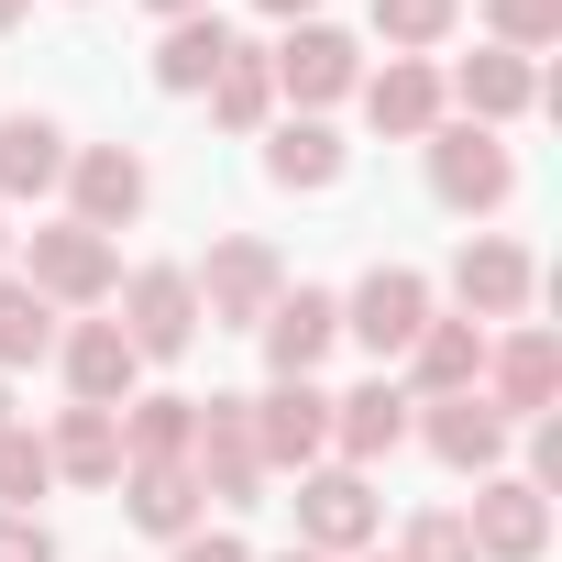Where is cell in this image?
I'll use <instances>...</instances> for the list:
<instances>
[{
  "label": "cell",
  "mask_w": 562,
  "mask_h": 562,
  "mask_svg": "<svg viewBox=\"0 0 562 562\" xmlns=\"http://www.w3.org/2000/svg\"><path fill=\"white\" fill-rule=\"evenodd\" d=\"M23 288H34L45 310H100V299L122 288V254H111V232H89V221H45V232L23 243Z\"/></svg>",
  "instance_id": "6da1fadb"
},
{
  "label": "cell",
  "mask_w": 562,
  "mask_h": 562,
  "mask_svg": "<svg viewBox=\"0 0 562 562\" xmlns=\"http://www.w3.org/2000/svg\"><path fill=\"white\" fill-rule=\"evenodd\" d=\"M265 78H276V100H299V122H321L331 100L364 89V45L342 23H288V45L265 56Z\"/></svg>",
  "instance_id": "7a4b0ae2"
},
{
  "label": "cell",
  "mask_w": 562,
  "mask_h": 562,
  "mask_svg": "<svg viewBox=\"0 0 562 562\" xmlns=\"http://www.w3.org/2000/svg\"><path fill=\"white\" fill-rule=\"evenodd\" d=\"M243 419H254V463H265V474H310V463L331 452V397H321V375H276L265 397H243Z\"/></svg>",
  "instance_id": "3957f363"
},
{
  "label": "cell",
  "mask_w": 562,
  "mask_h": 562,
  "mask_svg": "<svg viewBox=\"0 0 562 562\" xmlns=\"http://www.w3.org/2000/svg\"><path fill=\"white\" fill-rule=\"evenodd\" d=\"M188 288H199V321H232V331H254L276 299H288V265H276V243L232 232V243H210V265H188Z\"/></svg>",
  "instance_id": "277c9868"
},
{
  "label": "cell",
  "mask_w": 562,
  "mask_h": 562,
  "mask_svg": "<svg viewBox=\"0 0 562 562\" xmlns=\"http://www.w3.org/2000/svg\"><path fill=\"white\" fill-rule=\"evenodd\" d=\"M111 299H122V342H133L144 364H177V353L199 342V288H188V265H133Z\"/></svg>",
  "instance_id": "5b68a950"
},
{
  "label": "cell",
  "mask_w": 562,
  "mask_h": 562,
  "mask_svg": "<svg viewBox=\"0 0 562 562\" xmlns=\"http://www.w3.org/2000/svg\"><path fill=\"white\" fill-rule=\"evenodd\" d=\"M430 188H441V210H507V188H518V155L485 133V122H441L430 133Z\"/></svg>",
  "instance_id": "8992f818"
},
{
  "label": "cell",
  "mask_w": 562,
  "mask_h": 562,
  "mask_svg": "<svg viewBox=\"0 0 562 562\" xmlns=\"http://www.w3.org/2000/svg\"><path fill=\"white\" fill-rule=\"evenodd\" d=\"M288 507H299V551H321V562H331V551H364V540H375V518H386V507H375V485H364L353 463H310Z\"/></svg>",
  "instance_id": "52a82bcc"
},
{
  "label": "cell",
  "mask_w": 562,
  "mask_h": 562,
  "mask_svg": "<svg viewBox=\"0 0 562 562\" xmlns=\"http://www.w3.org/2000/svg\"><path fill=\"white\" fill-rule=\"evenodd\" d=\"M463 529H474V562H540L551 551V496L529 474H485L474 507H463Z\"/></svg>",
  "instance_id": "ba28073f"
},
{
  "label": "cell",
  "mask_w": 562,
  "mask_h": 562,
  "mask_svg": "<svg viewBox=\"0 0 562 562\" xmlns=\"http://www.w3.org/2000/svg\"><path fill=\"white\" fill-rule=\"evenodd\" d=\"M188 474H199V496H221V507H254L265 463H254V419H243V397H199V430H188Z\"/></svg>",
  "instance_id": "9c48e42d"
},
{
  "label": "cell",
  "mask_w": 562,
  "mask_h": 562,
  "mask_svg": "<svg viewBox=\"0 0 562 562\" xmlns=\"http://www.w3.org/2000/svg\"><path fill=\"white\" fill-rule=\"evenodd\" d=\"M419 321H430V276H408V265H375L364 288L342 299V331H353L375 364H397V353L419 342Z\"/></svg>",
  "instance_id": "30bf717a"
},
{
  "label": "cell",
  "mask_w": 562,
  "mask_h": 562,
  "mask_svg": "<svg viewBox=\"0 0 562 562\" xmlns=\"http://www.w3.org/2000/svg\"><path fill=\"white\" fill-rule=\"evenodd\" d=\"M56 364H67V397H78V408H133V386H144V353L122 342V321L56 331Z\"/></svg>",
  "instance_id": "8fae6325"
},
{
  "label": "cell",
  "mask_w": 562,
  "mask_h": 562,
  "mask_svg": "<svg viewBox=\"0 0 562 562\" xmlns=\"http://www.w3.org/2000/svg\"><path fill=\"white\" fill-rule=\"evenodd\" d=\"M507 430H518V419H496L485 386H463V397H419V441H430L452 474H496V463H507Z\"/></svg>",
  "instance_id": "7c38bea8"
},
{
  "label": "cell",
  "mask_w": 562,
  "mask_h": 562,
  "mask_svg": "<svg viewBox=\"0 0 562 562\" xmlns=\"http://www.w3.org/2000/svg\"><path fill=\"white\" fill-rule=\"evenodd\" d=\"M529 288H540V265H529L507 232H474V243L452 254V299H463V321H518Z\"/></svg>",
  "instance_id": "4fadbf2b"
},
{
  "label": "cell",
  "mask_w": 562,
  "mask_h": 562,
  "mask_svg": "<svg viewBox=\"0 0 562 562\" xmlns=\"http://www.w3.org/2000/svg\"><path fill=\"white\" fill-rule=\"evenodd\" d=\"M133 210H144V155H133V144H78V155H67V221L122 232Z\"/></svg>",
  "instance_id": "5bb4252c"
},
{
  "label": "cell",
  "mask_w": 562,
  "mask_h": 562,
  "mask_svg": "<svg viewBox=\"0 0 562 562\" xmlns=\"http://www.w3.org/2000/svg\"><path fill=\"white\" fill-rule=\"evenodd\" d=\"M485 397H496V419H551V397H562V342L529 321V331H507L496 353H485Z\"/></svg>",
  "instance_id": "9a60e30c"
},
{
  "label": "cell",
  "mask_w": 562,
  "mask_h": 562,
  "mask_svg": "<svg viewBox=\"0 0 562 562\" xmlns=\"http://www.w3.org/2000/svg\"><path fill=\"white\" fill-rule=\"evenodd\" d=\"M441 100H463V122H485V133H496V122H518L529 100H551V78H540L529 56H507V45H485V56H463V67L441 78Z\"/></svg>",
  "instance_id": "2e32d148"
},
{
  "label": "cell",
  "mask_w": 562,
  "mask_h": 562,
  "mask_svg": "<svg viewBox=\"0 0 562 562\" xmlns=\"http://www.w3.org/2000/svg\"><path fill=\"white\" fill-rule=\"evenodd\" d=\"M353 100H364V122L397 133V144H430V133H441V67H430V56H386Z\"/></svg>",
  "instance_id": "e0dca14e"
},
{
  "label": "cell",
  "mask_w": 562,
  "mask_h": 562,
  "mask_svg": "<svg viewBox=\"0 0 562 562\" xmlns=\"http://www.w3.org/2000/svg\"><path fill=\"white\" fill-rule=\"evenodd\" d=\"M408 408H419V397H408L397 375H364L353 397H331V452H342L353 474H364V463H386V452L408 441Z\"/></svg>",
  "instance_id": "ac0fdd59"
},
{
  "label": "cell",
  "mask_w": 562,
  "mask_h": 562,
  "mask_svg": "<svg viewBox=\"0 0 562 562\" xmlns=\"http://www.w3.org/2000/svg\"><path fill=\"white\" fill-rule=\"evenodd\" d=\"M254 331H265V364H276V375H321V364H331V342H342V299L288 288V299L254 321Z\"/></svg>",
  "instance_id": "d6986e66"
},
{
  "label": "cell",
  "mask_w": 562,
  "mask_h": 562,
  "mask_svg": "<svg viewBox=\"0 0 562 562\" xmlns=\"http://www.w3.org/2000/svg\"><path fill=\"white\" fill-rule=\"evenodd\" d=\"M397 364H408V397H463V386H485V331L474 321H419V342Z\"/></svg>",
  "instance_id": "ffe728a7"
},
{
  "label": "cell",
  "mask_w": 562,
  "mask_h": 562,
  "mask_svg": "<svg viewBox=\"0 0 562 562\" xmlns=\"http://www.w3.org/2000/svg\"><path fill=\"white\" fill-rule=\"evenodd\" d=\"M221 67H232V23H221V12L166 23V45H155V89H166V100H210Z\"/></svg>",
  "instance_id": "44dd1931"
},
{
  "label": "cell",
  "mask_w": 562,
  "mask_h": 562,
  "mask_svg": "<svg viewBox=\"0 0 562 562\" xmlns=\"http://www.w3.org/2000/svg\"><path fill=\"white\" fill-rule=\"evenodd\" d=\"M342 166H353V155H342V133H331V122H276V133H265V177L288 188V199L342 188Z\"/></svg>",
  "instance_id": "7402d4cb"
},
{
  "label": "cell",
  "mask_w": 562,
  "mask_h": 562,
  "mask_svg": "<svg viewBox=\"0 0 562 562\" xmlns=\"http://www.w3.org/2000/svg\"><path fill=\"white\" fill-rule=\"evenodd\" d=\"M45 463L67 485H122V408H67L45 430Z\"/></svg>",
  "instance_id": "603a6c76"
},
{
  "label": "cell",
  "mask_w": 562,
  "mask_h": 562,
  "mask_svg": "<svg viewBox=\"0 0 562 562\" xmlns=\"http://www.w3.org/2000/svg\"><path fill=\"white\" fill-rule=\"evenodd\" d=\"M122 507H133V529H155V540H188L199 529V474L188 463H122Z\"/></svg>",
  "instance_id": "cb8c5ba5"
},
{
  "label": "cell",
  "mask_w": 562,
  "mask_h": 562,
  "mask_svg": "<svg viewBox=\"0 0 562 562\" xmlns=\"http://www.w3.org/2000/svg\"><path fill=\"white\" fill-rule=\"evenodd\" d=\"M45 188H67V133L45 111H12L0 122V199H45Z\"/></svg>",
  "instance_id": "d4e9b609"
},
{
  "label": "cell",
  "mask_w": 562,
  "mask_h": 562,
  "mask_svg": "<svg viewBox=\"0 0 562 562\" xmlns=\"http://www.w3.org/2000/svg\"><path fill=\"white\" fill-rule=\"evenodd\" d=\"M188 430H199V397H133L122 408V463H188Z\"/></svg>",
  "instance_id": "484cf974"
},
{
  "label": "cell",
  "mask_w": 562,
  "mask_h": 562,
  "mask_svg": "<svg viewBox=\"0 0 562 562\" xmlns=\"http://www.w3.org/2000/svg\"><path fill=\"white\" fill-rule=\"evenodd\" d=\"M210 122H221V133H265V122H276V78H265L254 45H232V67L210 78Z\"/></svg>",
  "instance_id": "4316f807"
},
{
  "label": "cell",
  "mask_w": 562,
  "mask_h": 562,
  "mask_svg": "<svg viewBox=\"0 0 562 562\" xmlns=\"http://www.w3.org/2000/svg\"><path fill=\"white\" fill-rule=\"evenodd\" d=\"M56 331H67V321L23 288V276H0V364H45V353H56Z\"/></svg>",
  "instance_id": "83f0119b"
},
{
  "label": "cell",
  "mask_w": 562,
  "mask_h": 562,
  "mask_svg": "<svg viewBox=\"0 0 562 562\" xmlns=\"http://www.w3.org/2000/svg\"><path fill=\"white\" fill-rule=\"evenodd\" d=\"M452 23H463V0H375V45L386 56H430Z\"/></svg>",
  "instance_id": "f1b7e54d"
},
{
  "label": "cell",
  "mask_w": 562,
  "mask_h": 562,
  "mask_svg": "<svg viewBox=\"0 0 562 562\" xmlns=\"http://www.w3.org/2000/svg\"><path fill=\"white\" fill-rule=\"evenodd\" d=\"M485 23L507 56H540V45H562V0H485Z\"/></svg>",
  "instance_id": "f546056e"
},
{
  "label": "cell",
  "mask_w": 562,
  "mask_h": 562,
  "mask_svg": "<svg viewBox=\"0 0 562 562\" xmlns=\"http://www.w3.org/2000/svg\"><path fill=\"white\" fill-rule=\"evenodd\" d=\"M56 485V463H45V441L34 430H0V507H34Z\"/></svg>",
  "instance_id": "4dcf8cb0"
},
{
  "label": "cell",
  "mask_w": 562,
  "mask_h": 562,
  "mask_svg": "<svg viewBox=\"0 0 562 562\" xmlns=\"http://www.w3.org/2000/svg\"><path fill=\"white\" fill-rule=\"evenodd\" d=\"M397 562H474V529H463V507H430V518H408Z\"/></svg>",
  "instance_id": "1f68e13d"
},
{
  "label": "cell",
  "mask_w": 562,
  "mask_h": 562,
  "mask_svg": "<svg viewBox=\"0 0 562 562\" xmlns=\"http://www.w3.org/2000/svg\"><path fill=\"white\" fill-rule=\"evenodd\" d=\"M0 562H56V529L34 507H0Z\"/></svg>",
  "instance_id": "d6a6232c"
},
{
  "label": "cell",
  "mask_w": 562,
  "mask_h": 562,
  "mask_svg": "<svg viewBox=\"0 0 562 562\" xmlns=\"http://www.w3.org/2000/svg\"><path fill=\"white\" fill-rule=\"evenodd\" d=\"M177 562H254V551H243L232 529H188V540H177Z\"/></svg>",
  "instance_id": "836d02e7"
},
{
  "label": "cell",
  "mask_w": 562,
  "mask_h": 562,
  "mask_svg": "<svg viewBox=\"0 0 562 562\" xmlns=\"http://www.w3.org/2000/svg\"><path fill=\"white\" fill-rule=\"evenodd\" d=\"M254 12H276V23H321V0H254Z\"/></svg>",
  "instance_id": "e575fe53"
},
{
  "label": "cell",
  "mask_w": 562,
  "mask_h": 562,
  "mask_svg": "<svg viewBox=\"0 0 562 562\" xmlns=\"http://www.w3.org/2000/svg\"><path fill=\"white\" fill-rule=\"evenodd\" d=\"M144 12H166V23H188V12H210V0H144Z\"/></svg>",
  "instance_id": "d590c367"
},
{
  "label": "cell",
  "mask_w": 562,
  "mask_h": 562,
  "mask_svg": "<svg viewBox=\"0 0 562 562\" xmlns=\"http://www.w3.org/2000/svg\"><path fill=\"white\" fill-rule=\"evenodd\" d=\"M23 12H34V0H0V34H12V23H23Z\"/></svg>",
  "instance_id": "8d00e7d4"
},
{
  "label": "cell",
  "mask_w": 562,
  "mask_h": 562,
  "mask_svg": "<svg viewBox=\"0 0 562 562\" xmlns=\"http://www.w3.org/2000/svg\"><path fill=\"white\" fill-rule=\"evenodd\" d=\"M0 276H12V221H0Z\"/></svg>",
  "instance_id": "74e56055"
},
{
  "label": "cell",
  "mask_w": 562,
  "mask_h": 562,
  "mask_svg": "<svg viewBox=\"0 0 562 562\" xmlns=\"http://www.w3.org/2000/svg\"><path fill=\"white\" fill-rule=\"evenodd\" d=\"M0 430H23V419H12V386H0Z\"/></svg>",
  "instance_id": "f35d334b"
},
{
  "label": "cell",
  "mask_w": 562,
  "mask_h": 562,
  "mask_svg": "<svg viewBox=\"0 0 562 562\" xmlns=\"http://www.w3.org/2000/svg\"><path fill=\"white\" fill-rule=\"evenodd\" d=\"M276 562H321V551H276Z\"/></svg>",
  "instance_id": "ab89813d"
},
{
  "label": "cell",
  "mask_w": 562,
  "mask_h": 562,
  "mask_svg": "<svg viewBox=\"0 0 562 562\" xmlns=\"http://www.w3.org/2000/svg\"><path fill=\"white\" fill-rule=\"evenodd\" d=\"M375 562H397V551H375Z\"/></svg>",
  "instance_id": "60d3db41"
}]
</instances>
